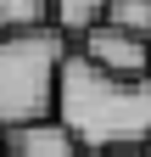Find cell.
<instances>
[{
	"label": "cell",
	"mask_w": 151,
	"mask_h": 157,
	"mask_svg": "<svg viewBox=\"0 0 151 157\" xmlns=\"http://www.w3.org/2000/svg\"><path fill=\"white\" fill-rule=\"evenodd\" d=\"M56 118L84 151H118L151 140V78H106L79 51H67L62 84H56Z\"/></svg>",
	"instance_id": "1"
},
{
	"label": "cell",
	"mask_w": 151,
	"mask_h": 157,
	"mask_svg": "<svg viewBox=\"0 0 151 157\" xmlns=\"http://www.w3.org/2000/svg\"><path fill=\"white\" fill-rule=\"evenodd\" d=\"M62 62H67V39L56 28L0 39V129H23L56 112Z\"/></svg>",
	"instance_id": "2"
},
{
	"label": "cell",
	"mask_w": 151,
	"mask_h": 157,
	"mask_svg": "<svg viewBox=\"0 0 151 157\" xmlns=\"http://www.w3.org/2000/svg\"><path fill=\"white\" fill-rule=\"evenodd\" d=\"M84 62L90 67H101L106 78H151V39H134V34H123V28H90L84 34Z\"/></svg>",
	"instance_id": "3"
},
{
	"label": "cell",
	"mask_w": 151,
	"mask_h": 157,
	"mask_svg": "<svg viewBox=\"0 0 151 157\" xmlns=\"http://www.w3.org/2000/svg\"><path fill=\"white\" fill-rule=\"evenodd\" d=\"M6 157H84V146L67 135L62 118H39V124L6 129Z\"/></svg>",
	"instance_id": "4"
},
{
	"label": "cell",
	"mask_w": 151,
	"mask_h": 157,
	"mask_svg": "<svg viewBox=\"0 0 151 157\" xmlns=\"http://www.w3.org/2000/svg\"><path fill=\"white\" fill-rule=\"evenodd\" d=\"M106 23V0H50V28L56 34H90V28H101Z\"/></svg>",
	"instance_id": "5"
},
{
	"label": "cell",
	"mask_w": 151,
	"mask_h": 157,
	"mask_svg": "<svg viewBox=\"0 0 151 157\" xmlns=\"http://www.w3.org/2000/svg\"><path fill=\"white\" fill-rule=\"evenodd\" d=\"M0 28L6 34H45L50 28V0H0Z\"/></svg>",
	"instance_id": "6"
},
{
	"label": "cell",
	"mask_w": 151,
	"mask_h": 157,
	"mask_svg": "<svg viewBox=\"0 0 151 157\" xmlns=\"http://www.w3.org/2000/svg\"><path fill=\"white\" fill-rule=\"evenodd\" d=\"M106 28L151 39V0H106Z\"/></svg>",
	"instance_id": "7"
},
{
	"label": "cell",
	"mask_w": 151,
	"mask_h": 157,
	"mask_svg": "<svg viewBox=\"0 0 151 157\" xmlns=\"http://www.w3.org/2000/svg\"><path fill=\"white\" fill-rule=\"evenodd\" d=\"M101 157H145V146H118V151H101Z\"/></svg>",
	"instance_id": "8"
},
{
	"label": "cell",
	"mask_w": 151,
	"mask_h": 157,
	"mask_svg": "<svg viewBox=\"0 0 151 157\" xmlns=\"http://www.w3.org/2000/svg\"><path fill=\"white\" fill-rule=\"evenodd\" d=\"M145 157H151V140H145Z\"/></svg>",
	"instance_id": "9"
},
{
	"label": "cell",
	"mask_w": 151,
	"mask_h": 157,
	"mask_svg": "<svg viewBox=\"0 0 151 157\" xmlns=\"http://www.w3.org/2000/svg\"><path fill=\"white\" fill-rule=\"evenodd\" d=\"M0 39H6V28H0Z\"/></svg>",
	"instance_id": "10"
},
{
	"label": "cell",
	"mask_w": 151,
	"mask_h": 157,
	"mask_svg": "<svg viewBox=\"0 0 151 157\" xmlns=\"http://www.w3.org/2000/svg\"><path fill=\"white\" fill-rule=\"evenodd\" d=\"M0 157H6V146H0Z\"/></svg>",
	"instance_id": "11"
}]
</instances>
